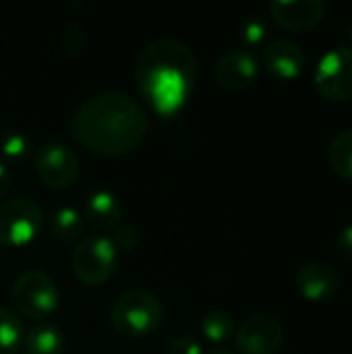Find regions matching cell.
I'll return each instance as SVG.
<instances>
[{"label":"cell","mask_w":352,"mask_h":354,"mask_svg":"<svg viewBox=\"0 0 352 354\" xmlns=\"http://www.w3.org/2000/svg\"><path fill=\"white\" fill-rule=\"evenodd\" d=\"M68 131L89 151L114 158L139 147L147 133V116L131 95L104 91L79 106Z\"/></svg>","instance_id":"6da1fadb"},{"label":"cell","mask_w":352,"mask_h":354,"mask_svg":"<svg viewBox=\"0 0 352 354\" xmlns=\"http://www.w3.org/2000/svg\"><path fill=\"white\" fill-rule=\"evenodd\" d=\"M197 71V58L185 41L162 37L137 56L135 85L160 116H174L187 104Z\"/></svg>","instance_id":"7a4b0ae2"},{"label":"cell","mask_w":352,"mask_h":354,"mask_svg":"<svg viewBox=\"0 0 352 354\" xmlns=\"http://www.w3.org/2000/svg\"><path fill=\"white\" fill-rule=\"evenodd\" d=\"M112 326L120 336L143 338L162 322V303L147 290H129L112 305Z\"/></svg>","instance_id":"3957f363"},{"label":"cell","mask_w":352,"mask_h":354,"mask_svg":"<svg viewBox=\"0 0 352 354\" xmlns=\"http://www.w3.org/2000/svg\"><path fill=\"white\" fill-rule=\"evenodd\" d=\"M118 251L108 236L93 234L77 245L71 257L73 274L85 286H102L116 272Z\"/></svg>","instance_id":"277c9868"},{"label":"cell","mask_w":352,"mask_h":354,"mask_svg":"<svg viewBox=\"0 0 352 354\" xmlns=\"http://www.w3.org/2000/svg\"><path fill=\"white\" fill-rule=\"evenodd\" d=\"M17 311L29 319H46L58 307V288L54 280L39 270L21 274L10 290Z\"/></svg>","instance_id":"5b68a950"},{"label":"cell","mask_w":352,"mask_h":354,"mask_svg":"<svg viewBox=\"0 0 352 354\" xmlns=\"http://www.w3.org/2000/svg\"><path fill=\"white\" fill-rule=\"evenodd\" d=\"M41 209L29 199H8L0 205V247L21 249L37 239Z\"/></svg>","instance_id":"8992f818"},{"label":"cell","mask_w":352,"mask_h":354,"mask_svg":"<svg viewBox=\"0 0 352 354\" xmlns=\"http://www.w3.org/2000/svg\"><path fill=\"white\" fill-rule=\"evenodd\" d=\"M313 83L319 95L330 102L352 100V46H338L322 56Z\"/></svg>","instance_id":"52a82bcc"},{"label":"cell","mask_w":352,"mask_h":354,"mask_svg":"<svg viewBox=\"0 0 352 354\" xmlns=\"http://www.w3.org/2000/svg\"><path fill=\"white\" fill-rule=\"evenodd\" d=\"M35 174L50 189H66L79 176V160L62 143H46L35 153Z\"/></svg>","instance_id":"ba28073f"},{"label":"cell","mask_w":352,"mask_h":354,"mask_svg":"<svg viewBox=\"0 0 352 354\" xmlns=\"http://www.w3.org/2000/svg\"><path fill=\"white\" fill-rule=\"evenodd\" d=\"M282 326L263 313L251 315L234 332V344L241 354H276L282 348Z\"/></svg>","instance_id":"9c48e42d"},{"label":"cell","mask_w":352,"mask_h":354,"mask_svg":"<svg viewBox=\"0 0 352 354\" xmlns=\"http://www.w3.org/2000/svg\"><path fill=\"white\" fill-rule=\"evenodd\" d=\"M342 278L338 270L326 261H307L297 272V288L311 303H326L340 292Z\"/></svg>","instance_id":"30bf717a"},{"label":"cell","mask_w":352,"mask_h":354,"mask_svg":"<svg viewBox=\"0 0 352 354\" xmlns=\"http://www.w3.org/2000/svg\"><path fill=\"white\" fill-rule=\"evenodd\" d=\"M257 77H259V62L247 50L226 52L216 64L218 85L234 93L249 89L257 81Z\"/></svg>","instance_id":"8fae6325"},{"label":"cell","mask_w":352,"mask_h":354,"mask_svg":"<svg viewBox=\"0 0 352 354\" xmlns=\"http://www.w3.org/2000/svg\"><path fill=\"white\" fill-rule=\"evenodd\" d=\"M270 12L282 29L303 33L315 29L322 23L326 4L322 0H278L270 4Z\"/></svg>","instance_id":"7c38bea8"},{"label":"cell","mask_w":352,"mask_h":354,"mask_svg":"<svg viewBox=\"0 0 352 354\" xmlns=\"http://www.w3.org/2000/svg\"><path fill=\"white\" fill-rule=\"evenodd\" d=\"M263 64L274 77H278L282 81H290V79H297L303 73V68H305V52L293 39H286V37L274 39L263 50Z\"/></svg>","instance_id":"4fadbf2b"},{"label":"cell","mask_w":352,"mask_h":354,"mask_svg":"<svg viewBox=\"0 0 352 354\" xmlns=\"http://www.w3.org/2000/svg\"><path fill=\"white\" fill-rule=\"evenodd\" d=\"M120 201L110 191H95L85 203V220L100 234L114 232L120 226Z\"/></svg>","instance_id":"5bb4252c"},{"label":"cell","mask_w":352,"mask_h":354,"mask_svg":"<svg viewBox=\"0 0 352 354\" xmlns=\"http://www.w3.org/2000/svg\"><path fill=\"white\" fill-rule=\"evenodd\" d=\"M62 348H64V336L52 324L35 326L23 338L25 354H62Z\"/></svg>","instance_id":"9a60e30c"},{"label":"cell","mask_w":352,"mask_h":354,"mask_svg":"<svg viewBox=\"0 0 352 354\" xmlns=\"http://www.w3.org/2000/svg\"><path fill=\"white\" fill-rule=\"evenodd\" d=\"M199 328H201V334H203L210 342H216V344L234 338V332H237L234 317H232L228 311H222V309L207 311V313L201 317Z\"/></svg>","instance_id":"2e32d148"},{"label":"cell","mask_w":352,"mask_h":354,"mask_svg":"<svg viewBox=\"0 0 352 354\" xmlns=\"http://www.w3.org/2000/svg\"><path fill=\"white\" fill-rule=\"evenodd\" d=\"M328 160L338 176L352 180V129L338 133L332 139L328 149Z\"/></svg>","instance_id":"e0dca14e"},{"label":"cell","mask_w":352,"mask_h":354,"mask_svg":"<svg viewBox=\"0 0 352 354\" xmlns=\"http://www.w3.org/2000/svg\"><path fill=\"white\" fill-rule=\"evenodd\" d=\"M83 218L77 209L73 207H60L54 212L52 220H50V230L52 234L62 241V243H73L77 239H81L83 234Z\"/></svg>","instance_id":"ac0fdd59"},{"label":"cell","mask_w":352,"mask_h":354,"mask_svg":"<svg viewBox=\"0 0 352 354\" xmlns=\"http://www.w3.org/2000/svg\"><path fill=\"white\" fill-rule=\"evenodd\" d=\"M23 346V322L21 317L0 307V354H17Z\"/></svg>","instance_id":"d6986e66"},{"label":"cell","mask_w":352,"mask_h":354,"mask_svg":"<svg viewBox=\"0 0 352 354\" xmlns=\"http://www.w3.org/2000/svg\"><path fill=\"white\" fill-rule=\"evenodd\" d=\"M0 151L8 160H23L29 153V139L19 131H8L0 137Z\"/></svg>","instance_id":"ffe728a7"},{"label":"cell","mask_w":352,"mask_h":354,"mask_svg":"<svg viewBox=\"0 0 352 354\" xmlns=\"http://www.w3.org/2000/svg\"><path fill=\"white\" fill-rule=\"evenodd\" d=\"M85 44H87V35H85L83 27L77 23H71L62 33V46H64L66 54L79 56L85 50Z\"/></svg>","instance_id":"44dd1931"},{"label":"cell","mask_w":352,"mask_h":354,"mask_svg":"<svg viewBox=\"0 0 352 354\" xmlns=\"http://www.w3.org/2000/svg\"><path fill=\"white\" fill-rule=\"evenodd\" d=\"M112 245L116 247V251L118 249H122V251H133V249H137L139 247V243H141V232L135 228V226H118L114 232H112Z\"/></svg>","instance_id":"7402d4cb"},{"label":"cell","mask_w":352,"mask_h":354,"mask_svg":"<svg viewBox=\"0 0 352 354\" xmlns=\"http://www.w3.org/2000/svg\"><path fill=\"white\" fill-rule=\"evenodd\" d=\"M268 33V27H266V21L259 19V17H249L243 27H241V39L247 44V46H257L263 41Z\"/></svg>","instance_id":"603a6c76"},{"label":"cell","mask_w":352,"mask_h":354,"mask_svg":"<svg viewBox=\"0 0 352 354\" xmlns=\"http://www.w3.org/2000/svg\"><path fill=\"white\" fill-rule=\"evenodd\" d=\"M168 354H203V348L197 338L187 334V336H178L172 340Z\"/></svg>","instance_id":"cb8c5ba5"},{"label":"cell","mask_w":352,"mask_h":354,"mask_svg":"<svg viewBox=\"0 0 352 354\" xmlns=\"http://www.w3.org/2000/svg\"><path fill=\"white\" fill-rule=\"evenodd\" d=\"M336 249H338V253L342 257H346V259L352 261V224L338 232V236H336Z\"/></svg>","instance_id":"d4e9b609"},{"label":"cell","mask_w":352,"mask_h":354,"mask_svg":"<svg viewBox=\"0 0 352 354\" xmlns=\"http://www.w3.org/2000/svg\"><path fill=\"white\" fill-rule=\"evenodd\" d=\"M8 187H10V176H8V170H6V168H4V164L0 162V197H2V195H6Z\"/></svg>","instance_id":"484cf974"},{"label":"cell","mask_w":352,"mask_h":354,"mask_svg":"<svg viewBox=\"0 0 352 354\" xmlns=\"http://www.w3.org/2000/svg\"><path fill=\"white\" fill-rule=\"evenodd\" d=\"M205 354H232L228 348H212L210 353H205Z\"/></svg>","instance_id":"4316f807"},{"label":"cell","mask_w":352,"mask_h":354,"mask_svg":"<svg viewBox=\"0 0 352 354\" xmlns=\"http://www.w3.org/2000/svg\"><path fill=\"white\" fill-rule=\"evenodd\" d=\"M351 37H352V29H351Z\"/></svg>","instance_id":"83f0119b"}]
</instances>
